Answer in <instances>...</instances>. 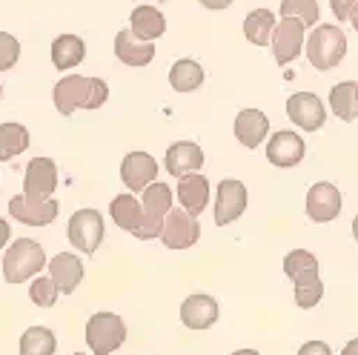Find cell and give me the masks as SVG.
Instances as JSON below:
<instances>
[{
	"mask_svg": "<svg viewBox=\"0 0 358 355\" xmlns=\"http://www.w3.org/2000/svg\"><path fill=\"white\" fill-rule=\"evenodd\" d=\"M218 321V301L206 292H195L181 304V324L189 330H210Z\"/></svg>",
	"mask_w": 358,
	"mask_h": 355,
	"instance_id": "9a60e30c",
	"label": "cell"
},
{
	"mask_svg": "<svg viewBox=\"0 0 358 355\" xmlns=\"http://www.w3.org/2000/svg\"><path fill=\"white\" fill-rule=\"evenodd\" d=\"M318 0H281V17H295L298 23L315 26L318 23Z\"/></svg>",
	"mask_w": 358,
	"mask_h": 355,
	"instance_id": "f546056e",
	"label": "cell"
},
{
	"mask_svg": "<svg viewBox=\"0 0 358 355\" xmlns=\"http://www.w3.org/2000/svg\"><path fill=\"white\" fill-rule=\"evenodd\" d=\"M29 150V132L20 124H0V161H12Z\"/></svg>",
	"mask_w": 358,
	"mask_h": 355,
	"instance_id": "83f0119b",
	"label": "cell"
},
{
	"mask_svg": "<svg viewBox=\"0 0 358 355\" xmlns=\"http://www.w3.org/2000/svg\"><path fill=\"white\" fill-rule=\"evenodd\" d=\"M330 6L338 20H352V15L358 12V0H330Z\"/></svg>",
	"mask_w": 358,
	"mask_h": 355,
	"instance_id": "d6a6232c",
	"label": "cell"
},
{
	"mask_svg": "<svg viewBox=\"0 0 358 355\" xmlns=\"http://www.w3.org/2000/svg\"><path fill=\"white\" fill-rule=\"evenodd\" d=\"M95 101V78L66 75L55 83V106L61 115H72L75 109H92Z\"/></svg>",
	"mask_w": 358,
	"mask_h": 355,
	"instance_id": "5b68a950",
	"label": "cell"
},
{
	"mask_svg": "<svg viewBox=\"0 0 358 355\" xmlns=\"http://www.w3.org/2000/svg\"><path fill=\"white\" fill-rule=\"evenodd\" d=\"M132 32L141 38V41H158L164 32H166V17L155 9V6H135L132 9Z\"/></svg>",
	"mask_w": 358,
	"mask_h": 355,
	"instance_id": "603a6c76",
	"label": "cell"
},
{
	"mask_svg": "<svg viewBox=\"0 0 358 355\" xmlns=\"http://www.w3.org/2000/svg\"><path fill=\"white\" fill-rule=\"evenodd\" d=\"M247 210V187L235 178H227V181L218 184L215 189V224L227 226L235 218H241Z\"/></svg>",
	"mask_w": 358,
	"mask_h": 355,
	"instance_id": "30bf717a",
	"label": "cell"
},
{
	"mask_svg": "<svg viewBox=\"0 0 358 355\" xmlns=\"http://www.w3.org/2000/svg\"><path fill=\"white\" fill-rule=\"evenodd\" d=\"M57 295H61V289L55 287V281L49 275H41L29 284V298H32L35 307H55Z\"/></svg>",
	"mask_w": 358,
	"mask_h": 355,
	"instance_id": "4dcf8cb0",
	"label": "cell"
},
{
	"mask_svg": "<svg viewBox=\"0 0 358 355\" xmlns=\"http://www.w3.org/2000/svg\"><path fill=\"white\" fill-rule=\"evenodd\" d=\"M201 83H203V69L192 57H181V61H175V66L169 69V86L175 92H195Z\"/></svg>",
	"mask_w": 358,
	"mask_h": 355,
	"instance_id": "4316f807",
	"label": "cell"
},
{
	"mask_svg": "<svg viewBox=\"0 0 358 355\" xmlns=\"http://www.w3.org/2000/svg\"><path fill=\"white\" fill-rule=\"evenodd\" d=\"M298 355H333V349L324 341H307L301 349H298Z\"/></svg>",
	"mask_w": 358,
	"mask_h": 355,
	"instance_id": "836d02e7",
	"label": "cell"
},
{
	"mask_svg": "<svg viewBox=\"0 0 358 355\" xmlns=\"http://www.w3.org/2000/svg\"><path fill=\"white\" fill-rule=\"evenodd\" d=\"M235 138L247 150H258V146L266 140L270 135V117H266L261 109H241L235 117V126H232Z\"/></svg>",
	"mask_w": 358,
	"mask_h": 355,
	"instance_id": "e0dca14e",
	"label": "cell"
},
{
	"mask_svg": "<svg viewBox=\"0 0 358 355\" xmlns=\"http://www.w3.org/2000/svg\"><path fill=\"white\" fill-rule=\"evenodd\" d=\"M341 212V192L336 184H313L307 192V215L315 224H330Z\"/></svg>",
	"mask_w": 358,
	"mask_h": 355,
	"instance_id": "8fae6325",
	"label": "cell"
},
{
	"mask_svg": "<svg viewBox=\"0 0 358 355\" xmlns=\"http://www.w3.org/2000/svg\"><path fill=\"white\" fill-rule=\"evenodd\" d=\"M49 278L61 292H75V287L83 281V263L72 252H57L49 261Z\"/></svg>",
	"mask_w": 358,
	"mask_h": 355,
	"instance_id": "44dd1931",
	"label": "cell"
},
{
	"mask_svg": "<svg viewBox=\"0 0 358 355\" xmlns=\"http://www.w3.org/2000/svg\"><path fill=\"white\" fill-rule=\"evenodd\" d=\"M304 49V23H298L295 17H281V23L275 26V35H273V55L275 61L292 64L298 55Z\"/></svg>",
	"mask_w": 358,
	"mask_h": 355,
	"instance_id": "4fadbf2b",
	"label": "cell"
},
{
	"mask_svg": "<svg viewBox=\"0 0 358 355\" xmlns=\"http://www.w3.org/2000/svg\"><path fill=\"white\" fill-rule=\"evenodd\" d=\"M284 273L295 284V304L301 310H313L324 298V281L318 275V258L307 249H292L284 258Z\"/></svg>",
	"mask_w": 358,
	"mask_h": 355,
	"instance_id": "6da1fadb",
	"label": "cell"
},
{
	"mask_svg": "<svg viewBox=\"0 0 358 355\" xmlns=\"http://www.w3.org/2000/svg\"><path fill=\"white\" fill-rule=\"evenodd\" d=\"M9 215L26 226H46L57 218V201H32L26 195H15L9 201Z\"/></svg>",
	"mask_w": 358,
	"mask_h": 355,
	"instance_id": "5bb4252c",
	"label": "cell"
},
{
	"mask_svg": "<svg viewBox=\"0 0 358 355\" xmlns=\"http://www.w3.org/2000/svg\"><path fill=\"white\" fill-rule=\"evenodd\" d=\"M57 338L46 327H29L20 335V355H55Z\"/></svg>",
	"mask_w": 358,
	"mask_h": 355,
	"instance_id": "f1b7e54d",
	"label": "cell"
},
{
	"mask_svg": "<svg viewBox=\"0 0 358 355\" xmlns=\"http://www.w3.org/2000/svg\"><path fill=\"white\" fill-rule=\"evenodd\" d=\"M341 355H358V338H352V341L341 349Z\"/></svg>",
	"mask_w": 358,
	"mask_h": 355,
	"instance_id": "8d00e7d4",
	"label": "cell"
},
{
	"mask_svg": "<svg viewBox=\"0 0 358 355\" xmlns=\"http://www.w3.org/2000/svg\"><path fill=\"white\" fill-rule=\"evenodd\" d=\"M0 98H3V86H0Z\"/></svg>",
	"mask_w": 358,
	"mask_h": 355,
	"instance_id": "60d3db41",
	"label": "cell"
},
{
	"mask_svg": "<svg viewBox=\"0 0 358 355\" xmlns=\"http://www.w3.org/2000/svg\"><path fill=\"white\" fill-rule=\"evenodd\" d=\"M46 266V252L38 241H29V238H17L3 258V278L6 284H23L32 275H38Z\"/></svg>",
	"mask_w": 358,
	"mask_h": 355,
	"instance_id": "7a4b0ae2",
	"label": "cell"
},
{
	"mask_svg": "<svg viewBox=\"0 0 358 355\" xmlns=\"http://www.w3.org/2000/svg\"><path fill=\"white\" fill-rule=\"evenodd\" d=\"M83 57H86V43L78 35H61L52 43V64H55V69L66 72V69L83 64Z\"/></svg>",
	"mask_w": 358,
	"mask_h": 355,
	"instance_id": "cb8c5ba5",
	"label": "cell"
},
{
	"mask_svg": "<svg viewBox=\"0 0 358 355\" xmlns=\"http://www.w3.org/2000/svg\"><path fill=\"white\" fill-rule=\"evenodd\" d=\"M9 238H12V226H9L3 218H0V247H6Z\"/></svg>",
	"mask_w": 358,
	"mask_h": 355,
	"instance_id": "d590c367",
	"label": "cell"
},
{
	"mask_svg": "<svg viewBox=\"0 0 358 355\" xmlns=\"http://www.w3.org/2000/svg\"><path fill=\"white\" fill-rule=\"evenodd\" d=\"M352 29H355V32H358V12L352 15Z\"/></svg>",
	"mask_w": 358,
	"mask_h": 355,
	"instance_id": "ab89813d",
	"label": "cell"
},
{
	"mask_svg": "<svg viewBox=\"0 0 358 355\" xmlns=\"http://www.w3.org/2000/svg\"><path fill=\"white\" fill-rule=\"evenodd\" d=\"M66 235H69V244L75 249L92 255L103 241V218H101V212L98 210H78L69 218Z\"/></svg>",
	"mask_w": 358,
	"mask_h": 355,
	"instance_id": "8992f818",
	"label": "cell"
},
{
	"mask_svg": "<svg viewBox=\"0 0 358 355\" xmlns=\"http://www.w3.org/2000/svg\"><path fill=\"white\" fill-rule=\"evenodd\" d=\"M121 178L132 192H143L146 187L155 184L158 178V161L146 152H129L121 164Z\"/></svg>",
	"mask_w": 358,
	"mask_h": 355,
	"instance_id": "2e32d148",
	"label": "cell"
},
{
	"mask_svg": "<svg viewBox=\"0 0 358 355\" xmlns=\"http://www.w3.org/2000/svg\"><path fill=\"white\" fill-rule=\"evenodd\" d=\"M307 155V146H304V138L298 132H275L266 143V158H270L273 166H281V169H289V166H298Z\"/></svg>",
	"mask_w": 358,
	"mask_h": 355,
	"instance_id": "7c38bea8",
	"label": "cell"
},
{
	"mask_svg": "<svg viewBox=\"0 0 358 355\" xmlns=\"http://www.w3.org/2000/svg\"><path fill=\"white\" fill-rule=\"evenodd\" d=\"M198 238H201V224L187 210H172L164 218L161 241H164L166 249H189V247L198 244Z\"/></svg>",
	"mask_w": 358,
	"mask_h": 355,
	"instance_id": "52a82bcc",
	"label": "cell"
},
{
	"mask_svg": "<svg viewBox=\"0 0 358 355\" xmlns=\"http://www.w3.org/2000/svg\"><path fill=\"white\" fill-rule=\"evenodd\" d=\"M109 215H112V221L121 226V229H127V232H138L141 229V224H143V206H141V201L135 198V195H117L112 203H109Z\"/></svg>",
	"mask_w": 358,
	"mask_h": 355,
	"instance_id": "7402d4cb",
	"label": "cell"
},
{
	"mask_svg": "<svg viewBox=\"0 0 358 355\" xmlns=\"http://www.w3.org/2000/svg\"><path fill=\"white\" fill-rule=\"evenodd\" d=\"M127 341V324L115 312H95L86 321V344L92 355H112Z\"/></svg>",
	"mask_w": 358,
	"mask_h": 355,
	"instance_id": "277c9868",
	"label": "cell"
},
{
	"mask_svg": "<svg viewBox=\"0 0 358 355\" xmlns=\"http://www.w3.org/2000/svg\"><path fill=\"white\" fill-rule=\"evenodd\" d=\"M17 57H20V43L9 32H0V72L15 69Z\"/></svg>",
	"mask_w": 358,
	"mask_h": 355,
	"instance_id": "1f68e13d",
	"label": "cell"
},
{
	"mask_svg": "<svg viewBox=\"0 0 358 355\" xmlns=\"http://www.w3.org/2000/svg\"><path fill=\"white\" fill-rule=\"evenodd\" d=\"M330 109L341 121H355L358 117V83L355 80H341L330 92Z\"/></svg>",
	"mask_w": 358,
	"mask_h": 355,
	"instance_id": "484cf974",
	"label": "cell"
},
{
	"mask_svg": "<svg viewBox=\"0 0 358 355\" xmlns=\"http://www.w3.org/2000/svg\"><path fill=\"white\" fill-rule=\"evenodd\" d=\"M287 115H289V121L298 129H304V132H318L324 126V121H327V109H324L321 98L313 95V92H295V95H289Z\"/></svg>",
	"mask_w": 358,
	"mask_h": 355,
	"instance_id": "ba28073f",
	"label": "cell"
},
{
	"mask_svg": "<svg viewBox=\"0 0 358 355\" xmlns=\"http://www.w3.org/2000/svg\"><path fill=\"white\" fill-rule=\"evenodd\" d=\"M352 238L358 241V215H355V221H352Z\"/></svg>",
	"mask_w": 358,
	"mask_h": 355,
	"instance_id": "f35d334b",
	"label": "cell"
},
{
	"mask_svg": "<svg viewBox=\"0 0 358 355\" xmlns=\"http://www.w3.org/2000/svg\"><path fill=\"white\" fill-rule=\"evenodd\" d=\"M115 55H117V61L127 66H146V64H152V57H155V43L141 41L132 29H121V32L115 35Z\"/></svg>",
	"mask_w": 358,
	"mask_h": 355,
	"instance_id": "d6986e66",
	"label": "cell"
},
{
	"mask_svg": "<svg viewBox=\"0 0 358 355\" xmlns=\"http://www.w3.org/2000/svg\"><path fill=\"white\" fill-rule=\"evenodd\" d=\"M75 355H86V352H75Z\"/></svg>",
	"mask_w": 358,
	"mask_h": 355,
	"instance_id": "b9f144b4",
	"label": "cell"
},
{
	"mask_svg": "<svg viewBox=\"0 0 358 355\" xmlns=\"http://www.w3.org/2000/svg\"><path fill=\"white\" fill-rule=\"evenodd\" d=\"M229 3H232V0H201V6L213 9V12H221V9H227Z\"/></svg>",
	"mask_w": 358,
	"mask_h": 355,
	"instance_id": "e575fe53",
	"label": "cell"
},
{
	"mask_svg": "<svg viewBox=\"0 0 358 355\" xmlns=\"http://www.w3.org/2000/svg\"><path fill=\"white\" fill-rule=\"evenodd\" d=\"M347 55V38L338 26H318L307 38V57L318 72H327L344 61Z\"/></svg>",
	"mask_w": 358,
	"mask_h": 355,
	"instance_id": "3957f363",
	"label": "cell"
},
{
	"mask_svg": "<svg viewBox=\"0 0 358 355\" xmlns=\"http://www.w3.org/2000/svg\"><path fill=\"white\" fill-rule=\"evenodd\" d=\"M229 355H261V352H255V349H235V352H229Z\"/></svg>",
	"mask_w": 358,
	"mask_h": 355,
	"instance_id": "74e56055",
	"label": "cell"
},
{
	"mask_svg": "<svg viewBox=\"0 0 358 355\" xmlns=\"http://www.w3.org/2000/svg\"><path fill=\"white\" fill-rule=\"evenodd\" d=\"M275 15L270 9H252L244 20V35L250 43L255 46H266L273 43V35H275Z\"/></svg>",
	"mask_w": 358,
	"mask_h": 355,
	"instance_id": "d4e9b609",
	"label": "cell"
},
{
	"mask_svg": "<svg viewBox=\"0 0 358 355\" xmlns=\"http://www.w3.org/2000/svg\"><path fill=\"white\" fill-rule=\"evenodd\" d=\"M57 187V166L52 158H32L23 178V195L32 201H49Z\"/></svg>",
	"mask_w": 358,
	"mask_h": 355,
	"instance_id": "9c48e42d",
	"label": "cell"
},
{
	"mask_svg": "<svg viewBox=\"0 0 358 355\" xmlns=\"http://www.w3.org/2000/svg\"><path fill=\"white\" fill-rule=\"evenodd\" d=\"M201 166H203V152L192 140H178L166 150V172L178 178V181L187 175H195Z\"/></svg>",
	"mask_w": 358,
	"mask_h": 355,
	"instance_id": "ac0fdd59",
	"label": "cell"
},
{
	"mask_svg": "<svg viewBox=\"0 0 358 355\" xmlns=\"http://www.w3.org/2000/svg\"><path fill=\"white\" fill-rule=\"evenodd\" d=\"M178 201H181V210H187L189 215H201L210 203V181L203 175H187L178 181Z\"/></svg>",
	"mask_w": 358,
	"mask_h": 355,
	"instance_id": "ffe728a7",
	"label": "cell"
}]
</instances>
